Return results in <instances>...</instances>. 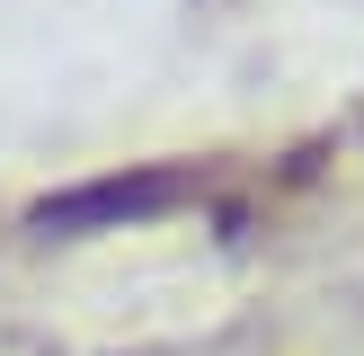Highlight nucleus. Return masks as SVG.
Masks as SVG:
<instances>
[{
  "instance_id": "obj_1",
  "label": "nucleus",
  "mask_w": 364,
  "mask_h": 356,
  "mask_svg": "<svg viewBox=\"0 0 364 356\" xmlns=\"http://www.w3.org/2000/svg\"><path fill=\"white\" fill-rule=\"evenodd\" d=\"M187 196V178L178 169H142V178H98V187H71V196H45V205L27 214L36 231H89V223H142V214L178 205Z\"/></svg>"
}]
</instances>
